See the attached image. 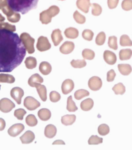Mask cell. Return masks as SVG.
<instances>
[{"instance_id":"6da1fadb","label":"cell","mask_w":132,"mask_h":150,"mask_svg":"<svg viewBox=\"0 0 132 150\" xmlns=\"http://www.w3.org/2000/svg\"><path fill=\"white\" fill-rule=\"evenodd\" d=\"M26 49L14 32L0 30V72H11L22 64Z\"/></svg>"},{"instance_id":"7a4b0ae2","label":"cell","mask_w":132,"mask_h":150,"mask_svg":"<svg viewBox=\"0 0 132 150\" xmlns=\"http://www.w3.org/2000/svg\"><path fill=\"white\" fill-rule=\"evenodd\" d=\"M7 2L13 11L25 14L37 7L38 0H7Z\"/></svg>"},{"instance_id":"3957f363","label":"cell","mask_w":132,"mask_h":150,"mask_svg":"<svg viewBox=\"0 0 132 150\" xmlns=\"http://www.w3.org/2000/svg\"><path fill=\"white\" fill-rule=\"evenodd\" d=\"M60 13V9L57 6H52L50 8L41 12L40 14V21L42 24H49L52 21L53 17L57 15Z\"/></svg>"},{"instance_id":"277c9868","label":"cell","mask_w":132,"mask_h":150,"mask_svg":"<svg viewBox=\"0 0 132 150\" xmlns=\"http://www.w3.org/2000/svg\"><path fill=\"white\" fill-rule=\"evenodd\" d=\"M20 38L26 49V52H28V53H30V54L33 53L35 51L34 50V42H35L34 38H33L27 33H22L20 36Z\"/></svg>"},{"instance_id":"5b68a950","label":"cell","mask_w":132,"mask_h":150,"mask_svg":"<svg viewBox=\"0 0 132 150\" xmlns=\"http://www.w3.org/2000/svg\"><path fill=\"white\" fill-rule=\"evenodd\" d=\"M2 11L4 14L6 15L7 17V20L9 22H19L20 18H21V15L20 14H18V12H15L14 11H13L12 9L9 6V5H6L5 6H3L2 8Z\"/></svg>"},{"instance_id":"8992f818","label":"cell","mask_w":132,"mask_h":150,"mask_svg":"<svg viewBox=\"0 0 132 150\" xmlns=\"http://www.w3.org/2000/svg\"><path fill=\"white\" fill-rule=\"evenodd\" d=\"M15 107V104L9 98H4L0 100V110L3 113H8Z\"/></svg>"},{"instance_id":"52a82bcc","label":"cell","mask_w":132,"mask_h":150,"mask_svg":"<svg viewBox=\"0 0 132 150\" xmlns=\"http://www.w3.org/2000/svg\"><path fill=\"white\" fill-rule=\"evenodd\" d=\"M50 48H51V45H50L48 38L45 37L41 36L38 41L37 49H38L40 52H44V51H47V50L50 49Z\"/></svg>"},{"instance_id":"ba28073f","label":"cell","mask_w":132,"mask_h":150,"mask_svg":"<svg viewBox=\"0 0 132 150\" xmlns=\"http://www.w3.org/2000/svg\"><path fill=\"white\" fill-rule=\"evenodd\" d=\"M24 106L29 110H34L40 107V103L31 96H28L24 100Z\"/></svg>"},{"instance_id":"9c48e42d","label":"cell","mask_w":132,"mask_h":150,"mask_svg":"<svg viewBox=\"0 0 132 150\" xmlns=\"http://www.w3.org/2000/svg\"><path fill=\"white\" fill-rule=\"evenodd\" d=\"M88 87L92 91L99 90L102 87V80L98 76H92L88 81Z\"/></svg>"},{"instance_id":"30bf717a","label":"cell","mask_w":132,"mask_h":150,"mask_svg":"<svg viewBox=\"0 0 132 150\" xmlns=\"http://www.w3.org/2000/svg\"><path fill=\"white\" fill-rule=\"evenodd\" d=\"M11 96L18 104H21L22 98L24 96V91L20 87H14L11 91Z\"/></svg>"},{"instance_id":"8fae6325","label":"cell","mask_w":132,"mask_h":150,"mask_svg":"<svg viewBox=\"0 0 132 150\" xmlns=\"http://www.w3.org/2000/svg\"><path fill=\"white\" fill-rule=\"evenodd\" d=\"M24 126L21 124V123H17L14 124L13 126H11V128L8 129V134L11 137H16L18 134L22 133V131L24 130Z\"/></svg>"},{"instance_id":"7c38bea8","label":"cell","mask_w":132,"mask_h":150,"mask_svg":"<svg viewBox=\"0 0 132 150\" xmlns=\"http://www.w3.org/2000/svg\"><path fill=\"white\" fill-rule=\"evenodd\" d=\"M74 88V83L72 79H66L62 83L61 86V91L63 92L64 95H68L72 91Z\"/></svg>"},{"instance_id":"4fadbf2b","label":"cell","mask_w":132,"mask_h":150,"mask_svg":"<svg viewBox=\"0 0 132 150\" xmlns=\"http://www.w3.org/2000/svg\"><path fill=\"white\" fill-rule=\"evenodd\" d=\"M104 59L106 61V63L111 64V65L115 64L116 63V60H117L116 55L113 52H111L108 50H106L104 52Z\"/></svg>"},{"instance_id":"5bb4252c","label":"cell","mask_w":132,"mask_h":150,"mask_svg":"<svg viewBox=\"0 0 132 150\" xmlns=\"http://www.w3.org/2000/svg\"><path fill=\"white\" fill-rule=\"evenodd\" d=\"M75 45L72 41H65L60 48V52L63 54H69L74 50Z\"/></svg>"},{"instance_id":"9a60e30c","label":"cell","mask_w":132,"mask_h":150,"mask_svg":"<svg viewBox=\"0 0 132 150\" xmlns=\"http://www.w3.org/2000/svg\"><path fill=\"white\" fill-rule=\"evenodd\" d=\"M41 83H43V78L38 73L33 74L28 80V84L32 87H36L38 85L41 84Z\"/></svg>"},{"instance_id":"2e32d148","label":"cell","mask_w":132,"mask_h":150,"mask_svg":"<svg viewBox=\"0 0 132 150\" xmlns=\"http://www.w3.org/2000/svg\"><path fill=\"white\" fill-rule=\"evenodd\" d=\"M51 38L53 42V45L55 46H57L59 44L61 43L62 40H63V37L61 34V31L59 29L53 30V31L52 34H51Z\"/></svg>"},{"instance_id":"e0dca14e","label":"cell","mask_w":132,"mask_h":150,"mask_svg":"<svg viewBox=\"0 0 132 150\" xmlns=\"http://www.w3.org/2000/svg\"><path fill=\"white\" fill-rule=\"evenodd\" d=\"M34 139H35V135L31 130L26 131L25 134L20 137L22 144H30L31 142H33Z\"/></svg>"},{"instance_id":"ac0fdd59","label":"cell","mask_w":132,"mask_h":150,"mask_svg":"<svg viewBox=\"0 0 132 150\" xmlns=\"http://www.w3.org/2000/svg\"><path fill=\"white\" fill-rule=\"evenodd\" d=\"M77 6L84 13H88L91 6L90 0H77Z\"/></svg>"},{"instance_id":"d6986e66","label":"cell","mask_w":132,"mask_h":150,"mask_svg":"<svg viewBox=\"0 0 132 150\" xmlns=\"http://www.w3.org/2000/svg\"><path fill=\"white\" fill-rule=\"evenodd\" d=\"M39 71H41V74H43L45 76L46 75H49V74L52 71V66L50 65V63L48 62H45V61H43L40 64V66H39Z\"/></svg>"},{"instance_id":"ffe728a7","label":"cell","mask_w":132,"mask_h":150,"mask_svg":"<svg viewBox=\"0 0 132 150\" xmlns=\"http://www.w3.org/2000/svg\"><path fill=\"white\" fill-rule=\"evenodd\" d=\"M65 35L66 36L67 38L69 39H75L78 38L79 36V32L76 28L69 27L68 29H66L65 31Z\"/></svg>"},{"instance_id":"44dd1931","label":"cell","mask_w":132,"mask_h":150,"mask_svg":"<svg viewBox=\"0 0 132 150\" xmlns=\"http://www.w3.org/2000/svg\"><path fill=\"white\" fill-rule=\"evenodd\" d=\"M56 134H57V128L52 124L48 125L45 128V135L48 138H53L55 136Z\"/></svg>"},{"instance_id":"7402d4cb","label":"cell","mask_w":132,"mask_h":150,"mask_svg":"<svg viewBox=\"0 0 132 150\" xmlns=\"http://www.w3.org/2000/svg\"><path fill=\"white\" fill-rule=\"evenodd\" d=\"M37 91H38V93L40 98L43 102H45L47 100V89L45 86L44 85L39 84L38 85L37 87Z\"/></svg>"},{"instance_id":"603a6c76","label":"cell","mask_w":132,"mask_h":150,"mask_svg":"<svg viewBox=\"0 0 132 150\" xmlns=\"http://www.w3.org/2000/svg\"><path fill=\"white\" fill-rule=\"evenodd\" d=\"M94 102L92 98H87L85 100L81 102L80 103V108L84 110V111H88L93 107Z\"/></svg>"},{"instance_id":"cb8c5ba5","label":"cell","mask_w":132,"mask_h":150,"mask_svg":"<svg viewBox=\"0 0 132 150\" xmlns=\"http://www.w3.org/2000/svg\"><path fill=\"white\" fill-rule=\"evenodd\" d=\"M38 115L39 118L41 121H48L51 117V112H50V110L45 109V108L40 110L38 113Z\"/></svg>"},{"instance_id":"d4e9b609","label":"cell","mask_w":132,"mask_h":150,"mask_svg":"<svg viewBox=\"0 0 132 150\" xmlns=\"http://www.w3.org/2000/svg\"><path fill=\"white\" fill-rule=\"evenodd\" d=\"M76 121V116L74 115H65L61 117V122L65 126H70L73 124Z\"/></svg>"},{"instance_id":"484cf974","label":"cell","mask_w":132,"mask_h":150,"mask_svg":"<svg viewBox=\"0 0 132 150\" xmlns=\"http://www.w3.org/2000/svg\"><path fill=\"white\" fill-rule=\"evenodd\" d=\"M118 68L119 72L123 76H128L132 71L131 66L130 64H119Z\"/></svg>"},{"instance_id":"4316f807","label":"cell","mask_w":132,"mask_h":150,"mask_svg":"<svg viewBox=\"0 0 132 150\" xmlns=\"http://www.w3.org/2000/svg\"><path fill=\"white\" fill-rule=\"evenodd\" d=\"M15 81V79L13 76L9 74H0V83H13Z\"/></svg>"},{"instance_id":"83f0119b","label":"cell","mask_w":132,"mask_h":150,"mask_svg":"<svg viewBox=\"0 0 132 150\" xmlns=\"http://www.w3.org/2000/svg\"><path fill=\"white\" fill-rule=\"evenodd\" d=\"M132 56V50L129 49H122L119 52V59L121 60H129Z\"/></svg>"},{"instance_id":"f1b7e54d","label":"cell","mask_w":132,"mask_h":150,"mask_svg":"<svg viewBox=\"0 0 132 150\" xmlns=\"http://www.w3.org/2000/svg\"><path fill=\"white\" fill-rule=\"evenodd\" d=\"M25 64L26 67L28 69H33L35 68L37 66V60L33 57H29L26 59L25 60Z\"/></svg>"},{"instance_id":"f546056e","label":"cell","mask_w":132,"mask_h":150,"mask_svg":"<svg viewBox=\"0 0 132 150\" xmlns=\"http://www.w3.org/2000/svg\"><path fill=\"white\" fill-rule=\"evenodd\" d=\"M112 90L114 91V92L116 93V95H123L126 91V88L122 83H119L113 87Z\"/></svg>"},{"instance_id":"4dcf8cb0","label":"cell","mask_w":132,"mask_h":150,"mask_svg":"<svg viewBox=\"0 0 132 150\" xmlns=\"http://www.w3.org/2000/svg\"><path fill=\"white\" fill-rule=\"evenodd\" d=\"M67 110L69 112H74L77 110V107L75 104L74 101L72 100V97L69 96L67 99Z\"/></svg>"},{"instance_id":"1f68e13d","label":"cell","mask_w":132,"mask_h":150,"mask_svg":"<svg viewBox=\"0 0 132 150\" xmlns=\"http://www.w3.org/2000/svg\"><path fill=\"white\" fill-rule=\"evenodd\" d=\"M82 56L84 59H87V60H93L95 57V52L91 50V49H85L83 50Z\"/></svg>"},{"instance_id":"d6a6232c","label":"cell","mask_w":132,"mask_h":150,"mask_svg":"<svg viewBox=\"0 0 132 150\" xmlns=\"http://www.w3.org/2000/svg\"><path fill=\"white\" fill-rule=\"evenodd\" d=\"M87 63L84 60H72L71 61V65L75 68H81L85 67Z\"/></svg>"},{"instance_id":"836d02e7","label":"cell","mask_w":132,"mask_h":150,"mask_svg":"<svg viewBox=\"0 0 132 150\" xmlns=\"http://www.w3.org/2000/svg\"><path fill=\"white\" fill-rule=\"evenodd\" d=\"M26 122L29 126H35L38 124V120L33 115H29L26 118Z\"/></svg>"},{"instance_id":"e575fe53","label":"cell","mask_w":132,"mask_h":150,"mask_svg":"<svg viewBox=\"0 0 132 150\" xmlns=\"http://www.w3.org/2000/svg\"><path fill=\"white\" fill-rule=\"evenodd\" d=\"M89 96V92L88 91L84 90V89H80V90L77 91L74 94L75 98H77V100H80L81 98H84L85 96Z\"/></svg>"},{"instance_id":"d590c367","label":"cell","mask_w":132,"mask_h":150,"mask_svg":"<svg viewBox=\"0 0 132 150\" xmlns=\"http://www.w3.org/2000/svg\"><path fill=\"white\" fill-rule=\"evenodd\" d=\"M6 30L11 32H14L16 30V27L15 25L9 24L7 22H0V30Z\"/></svg>"},{"instance_id":"8d00e7d4","label":"cell","mask_w":132,"mask_h":150,"mask_svg":"<svg viewBox=\"0 0 132 150\" xmlns=\"http://www.w3.org/2000/svg\"><path fill=\"white\" fill-rule=\"evenodd\" d=\"M120 45L122 46H131L132 41L127 35H123L120 38Z\"/></svg>"},{"instance_id":"74e56055","label":"cell","mask_w":132,"mask_h":150,"mask_svg":"<svg viewBox=\"0 0 132 150\" xmlns=\"http://www.w3.org/2000/svg\"><path fill=\"white\" fill-rule=\"evenodd\" d=\"M73 18H74L75 21L79 24H84L86 21L85 17L83 16L82 14H80L78 11H75L73 14Z\"/></svg>"},{"instance_id":"f35d334b","label":"cell","mask_w":132,"mask_h":150,"mask_svg":"<svg viewBox=\"0 0 132 150\" xmlns=\"http://www.w3.org/2000/svg\"><path fill=\"white\" fill-rule=\"evenodd\" d=\"M109 131H110V129L106 124H101L98 127V133L102 136H104V135L109 134Z\"/></svg>"},{"instance_id":"ab89813d","label":"cell","mask_w":132,"mask_h":150,"mask_svg":"<svg viewBox=\"0 0 132 150\" xmlns=\"http://www.w3.org/2000/svg\"><path fill=\"white\" fill-rule=\"evenodd\" d=\"M117 38L115 36H111L108 39V46L110 47L111 49L116 50L118 49V45H117Z\"/></svg>"},{"instance_id":"60d3db41","label":"cell","mask_w":132,"mask_h":150,"mask_svg":"<svg viewBox=\"0 0 132 150\" xmlns=\"http://www.w3.org/2000/svg\"><path fill=\"white\" fill-rule=\"evenodd\" d=\"M105 40H106V34L104 32H100L96 38V43L98 45H102L104 44Z\"/></svg>"},{"instance_id":"b9f144b4","label":"cell","mask_w":132,"mask_h":150,"mask_svg":"<svg viewBox=\"0 0 132 150\" xmlns=\"http://www.w3.org/2000/svg\"><path fill=\"white\" fill-rule=\"evenodd\" d=\"M94 33L90 30H84L82 33L83 38L85 39L86 41H92L93 38Z\"/></svg>"},{"instance_id":"7bdbcfd3","label":"cell","mask_w":132,"mask_h":150,"mask_svg":"<svg viewBox=\"0 0 132 150\" xmlns=\"http://www.w3.org/2000/svg\"><path fill=\"white\" fill-rule=\"evenodd\" d=\"M92 14H93L94 16H99L100 15V14L102 13V7L99 4L97 3H93L92 4Z\"/></svg>"},{"instance_id":"ee69618b","label":"cell","mask_w":132,"mask_h":150,"mask_svg":"<svg viewBox=\"0 0 132 150\" xmlns=\"http://www.w3.org/2000/svg\"><path fill=\"white\" fill-rule=\"evenodd\" d=\"M102 142H103V139L101 137H99L96 136V135L92 136L88 140V144L89 145H98V144H101Z\"/></svg>"},{"instance_id":"f6af8a7d","label":"cell","mask_w":132,"mask_h":150,"mask_svg":"<svg viewBox=\"0 0 132 150\" xmlns=\"http://www.w3.org/2000/svg\"><path fill=\"white\" fill-rule=\"evenodd\" d=\"M14 115L18 120H22L25 115H26V111L23 109H18L14 111Z\"/></svg>"},{"instance_id":"bcb514c9","label":"cell","mask_w":132,"mask_h":150,"mask_svg":"<svg viewBox=\"0 0 132 150\" xmlns=\"http://www.w3.org/2000/svg\"><path fill=\"white\" fill-rule=\"evenodd\" d=\"M50 101L53 102V103H57L61 99V96L57 91H51L50 95Z\"/></svg>"},{"instance_id":"7dc6e473","label":"cell","mask_w":132,"mask_h":150,"mask_svg":"<svg viewBox=\"0 0 132 150\" xmlns=\"http://www.w3.org/2000/svg\"><path fill=\"white\" fill-rule=\"evenodd\" d=\"M122 8L126 11L132 10V0H123L122 3Z\"/></svg>"},{"instance_id":"c3c4849f","label":"cell","mask_w":132,"mask_h":150,"mask_svg":"<svg viewBox=\"0 0 132 150\" xmlns=\"http://www.w3.org/2000/svg\"><path fill=\"white\" fill-rule=\"evenodd\" d=\"M116 72L114 70H110V71H108L107 74V80L108 82H112L113 80L115 79L116 78Z\"/></svg>"},{"instance_id":"681fc988","label":"cell","mask_w":132,"mask_h":150,"mask_svg":"<svg viewBox=\"0 0 132 150\" xmlns=\"http://www.w3.org/2000/svg\"><path fill=\"white\" fill-rule=\"evenodd\" d=\"M119 0H107V5L110 9H115L118 6Z\"/></svg>"},{"instance_id":"f907efd6","label":"cell","mask_w":132,"mask_h":150,"mask_svg":"<svg viewBox=\"0 0 132 150\" xmlns=\"http://www.w3.org/2000/svg\"><path fill=\"white\" fill-rule=\"evenodd\" d=\"M6 127V122L4 121V119L1 118L0 117V131L3 130Z\"/></svg>"},{"instance_id":"816d5d0a","label":"cell","mask_w":132,"mask_h":150,"mask_svg":"<svg viewBox=\"0 0 132 150\" xmlns=\"http://www.w3.org/2000/svg\"><path fill=\"white\" fill-rule=\"evenodd\" d=\"M57 144H61V145H65V142L63 141H61V140H57L56 142H53V145H57Z\"/></svg>"},{"instance_id":"f5cc1de1","label":"cell","mask_w":132,"mask_h":150,"mask_svg":"<svg viewBox=\"0 0 132 150\" xmlns=\"http://www.w3.org/2000/svg\"><path fill=\"white\" fill-rule=\"evenodd\" d=\"M4 20H5V18H4L2 14H0V22H4Z\"/></svg>"},{"instance_id":"db71d44e","label":"cell","mask_w":132,"mask_h":150,"mask_svg":"<svg viewBox=\"0 0 132 150\" xmlns=\"http://www.w3.org/2000/svg\"><path fill=\"white\" fill-rule=\"evenodd\" d=\"M0 10H2V6H1V3H0Z\"/></svg>"},{"instance_id":"11a10c76","label":"cell","mask_w":132,"mask_h":150,"mask_svg":"<svg viewBox=\"0 0 132 150\" xmlns=\"http://www.w3.org/2000/svg\"><path fill=\"white\" fill-rule=\"evenodd\" d=\"M0 89H1V85H0Z\"/></svg>"},{"instance_id":"9f6ffc18","label":"cell","mask_w":132,"mask_h":150,"mask_svg":"<svg viewBox=\"0 0 132 150\" xmlns=\"http://www.w3.org/2000/svg\"><path fill=\"white\" fill-rule=\"evenodd\" d=\"M61 1H63V0H61Z\"/></svg>"}]
</instances>
